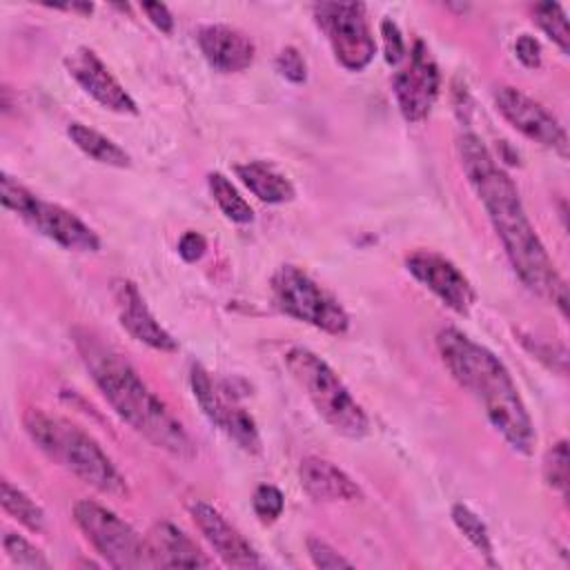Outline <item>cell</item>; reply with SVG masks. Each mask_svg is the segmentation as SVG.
Segmentation results:
<instances>
[{
    "label": "cell",
    "mask_w": 570,
    "mask_h": 570,
    "mask_svg": "<svg viewBox=\"0 0 570 570\" xmlns=\"http://www.w3.org/2000/svg\"><path fill=\"white\" fill-rule=\"evenodd\" d=\"M456 147L468 183L485 207L514 274L532 294L552 303L566 316L568 285L530 223L514 180L476 134L465 131Z\"/></svg>",
    "instance_id": "1"
},
{
    "label": "cell",
    "mask_w": 570,
    "mask_h": 570,
    "mask_svg": "<svg viewBox=\"0 0 570 570\" xmlns=\"http://www.w3.org/2000/svg\"><path fill=\"white\" fill-rule=\"evenodd\" d=\"M71 336L89 376L134 432L176 459L189 461L196 456V445L183 423L114 345L89 327H76Z\"/></svg>",
    "instance_id": "2"
},
{
    "label": "cell",
    "mask_w": 570,
    "mask_h": 570,
    "mask_svg": "<svg viewBox=\"0 0 570 570\" xmlns=\"http://www.w3.org/2000/svg\"><path fill=\"white\" fill-rule=\"evenodd\" d=\"M436 347L452 379L481 405L503 441L519 454H532L537 432L503 361L456 327L439 330Z\"/></svg>",
    "instance_id": "3"
},
{
    "label": "cell",
    "mask_w": 570,
    "mask_h": 570,
    "mask_svg": "<svg viewBox=\"0 0 570 570\" xmlns=\"http://www.w3.org/2000/svg\"><path fill=\"white\" fill-rule=\"evenodd\" d=\"M22 425L38 450H42L53 463L69 470L82 483L109 497L127 494L125 476L118 472L100 443L80 425L40 407H29L22 414Z\"/></svg>",
    "instance_id": "4"
},
{
    "label": "cell",
    "mask_w": 570,
    "mask_h": 570,
    "mask_svg": "<svg viewBox=\"0 0 570 570\" xmlns=\"http://www.w3.org/2000/svg\"><path fill=\"white\" fill-rule=\"evenodd\" d=\"M287 372L305 392L321 419L347 439H361L370 432V419L350 394L341 376L307 347L294 345L283 356Z\"/></svg>",
    "instance_id": "5"
},
{
    "label": "cell",
    "mask_w": 570,
    "mask_h": 570,
    "mask_svg": "<svg viewBox=\"0 0 570 570\" xmlns=\"http://www.w3.org/2000/svg\"><path fill=\"white\" fill-rule=\"evenodd\" d=\"M0 200L29 227H33L38 234L53 240L67 252L100 249L98 234L85 220H80L73 212L65 209L62 205L36 196L9 174L0 176Z\"/></svg>",
    "instance_id": "6"
},
{
    "label": "cell",
    "mask_w": 570,
    "mask_h": 570,
    "mask_svg": "<svg viewBox=\"0 0 570 570\" xmlns=\"http://www.w3.org/2000/svg\"><path fill=\"white\" fill-rule=\"evenodd\" d=\"M269 289L274 305L283 314L334 336L350 330V314L345 307L305 269L296 265H281L272 274Z\"/></svg>",
    "instance_id": "7"
},
{
    "label": "cell",
    "mask_w": 570,
    "mask_h": 570,
    "mask_svg": "<svg viewBox=\"0 0 570 570\" xmlns=\"http://www.w3.org/2000/svg\"><path fill=\"white\" fill-rule=\"evenodd\" d=\"M73 521L111 568H147L145 537H140L109 508L100 505L98 501L82 499L73 505Z\"/></svg>",
    "instance_id": "8"
},
{
    "label": "cell",
    "mask_w": 570,
    "mask_h": 570,
    "mask_svg": "<svg viewBox=\"0 0 570 570\" xmlns=\"http://www.w3.org/2000/svg\"><path fill=\"white\" fill-rule=\"evenodd\" d=\"M314 20L327 36V42L341 67L347 71H361L372 62L376 42L367 22L365 4L318 2L314 4Z\"/></svg>",
    "instance_id": "9"
},
{
    "label": "cell",
    "mask_w": 570,
    "mask_h": 570,
    "mask_svg": "<svg viewBox=\"0 0 570 570\" xmlns=\"http://www.w3.org/2000/svg\"><path fill=\"white\" fill-rule=\"evenodd\" d=\"M189 385L194 392L196 403L200 405L203 414L212 425H216L223 434H227L240 450L249 454L261 452V434L256 428V421L247 410H243L236 399L225 390L218 387L212 379V374L194 363L189 372Z\"/></svg>",
    "instance_id": "10"
},
{
    "label": "cell",
    "mask_w": 570,
    "mask_h": 570,
    "mask_svg": "<svg viewBox=\"0 0 570 570\" xmlns=\"http://www.w3.org/2000/svg\"><path fill=\"white\" fill-rule=\"evenodd\" d=\"M439 87L441 73L434 56L423 40H414L407 65L396 71L392 82V91L405 122L419 125L430 116L439 98Z\"/></svg>",
    "instance_id": "11"
},
{
    "label": "cell",
    "mask_w": 570,
    "mask_h": 570,
    "mask_svg": "<svg viewBox=\"0 0 570 570\" xmlns=\"http://www.w3.org/2000/svg\"><path fill=\"white\" fill-rule=\"evenodd\" d=\"M497 111L528 140L552 149L561 158L568 156V134L563 125L534 98L517 87L499 85L492 94Z\"/></svg>",
    "instance_id": "12"
},
{
    "label": "cell",
    "mask_w": 570,
    "mask_h": 570,
    "mask_svg": "<svg viewBox=\"0 0 570 570\" xmlns=\"http://www.w3.org/2000/svg\"><path fill=\"white\" fill-rule=\"evenodd\" d=\"M405 269L430 289L445 307L465 316L476 301L468 276L443 254L432 249H416L405 258Z\"/></svg>",
    "instance_id": "13"
},
{
    "label": "cell",
    "mask_w": 570,
    "mask_h": 570,
    "mask_svg": "<svg viewBox=\"0 0 570 570\" xmlns=\"http://www.w3.org/2000/svg\"><path fill=\"white\" fill-rule=\"evenodd\" d=\"M69 76L89 94L100 107L114 114H138L136 100L127 94V89L118 82V78L109 71V67L98 58V53L89 47H78L65 58Z\"/></svg>",
    "instance_id": "14"
},
{
    "label": "cell",
    "mask_w": 570,
    "mask_h": 570,
    "mask_svg": "<svg viewBox=\"0 0 570 570\" xmlns=\"http://www.w3.org/2000/svg\"><path fill=\"white\" fill-rule=\"evenodd\" d=\"M189 514L196 528L200 530V534L205 537V541L212 546V550L218 554V559L225 566H232V568L263 566V559L258 557L254 546L212 503L196 499L189 503Z\"/></svg>",
    "instance_id": "15"
},
{
    "label": "cell",
    "mask_w": 570,
    "mask_h": 570,
    "mask_svg": "<svg viewBox=\"0 0 570 570\" xmlns=\"http://www.w3.org/2000/svg\"><path fill=\"white\" fill-rule=\"evenodd\" d=\"M111 294L118 309V321L127 330L131 338L145 343L158 352H176V338L156 321L151 309L147 307L140 289L129 278H116L111 285Z\"/></svg>",
    "instance_id": "16"
},
{
    "label": "cell",
    "mask_w": 570,
    "mask_h": 570,
    "mask_svg": "<svg viewBox=\"0 0 570 570\" xmlns=\"http://www.w3.org/2000/svg\"><path fill=\"white\" fill-rule=\"evenodd\" d=\"M200 53L220 73L245 71L256 56L252 38L229 24H205L196 33Z\"/></svg>",
    "instance_id": "17"
},
{
    "label": "cell",
    "mask_w": 570,
    "mask_h": 570,
    "mask_svg": "<svg viewBox=\"0 0 570 570\" xmlns=\"http://www.w3.org/2000/svg\"><path fill=\"white\" fill-rule=\"evenodd\" d=\"M147 568H209L212 559L180 528L169 521L154 523L145 537Z\"/></svg>",
    "instance_id": "18"
},
{
    "label": "cell",
    "mask_w": 570,
    "mask_h": 570,
    "mask_svg": "<svg viewBox=\"0 0 570 570\" xmlns=\"http://www.w3.org/2000/svg\"><path fill=\"white\" fill-rule=\"evenodd\" d=\"M301 488L323 503H354L363 499L358 483L336 463L321 456H305L298 463Z\"/></svg>",
    "instance_id": "19"
},
{
    "label": "cell",
    "mask_w": 570,
    "mask_h": 570,
    "mask_svg": "<svg viewBox=\"0 0 570 570\" xmlns=\"http://www.w3.org/2000/svg\"><path fill=\"white\" fill-rule=\"evenodd\" d=\"M236 178L263 203L283 205L296 196L292 180L267 160H247L234 165Z\"/></svg>",
    "instance_id": "20"
},
{
    "label": "cell",
    "mask_w": 570,
    "mask_h": 570,
    "mask_svg": "<svg viewBox=\"0 0 570 570\" xmlns=\"http://www.w3.org/2000/svg\"><path fill=\"white\" fill-rule=\"evenodd\" d=\"M67 136L85 156H89L91 160H96L100 165L118 167V169H125L131 165V156L118 142H114L105 134L96 131L94 127H87L82 122H69Z\"/></svg>",
    "instance_id": "21"
},
{
    "label": "cell",
    "mask_w": 570,
    "mask_h": 570,
    "mask_svg": "<svg viewBox=\"0 0 570 570\" xmlns=\"http://www.w3.org/2000/svg\"><path fill=\"white\" fill-rule=\"evenodd\" d=\"M0 503H2V510L11 519L22 523L27 530L31 532L45 530V523H47L45 510L22 488L11 483L9 479H2L0 483Z\"/></svg>",
    "instance_id": "22"
},
{
    "label": "cell",
    "mask_w": 570,
    "mask_h": 570,
    "mask_svg": "<svg viewBox=\"0 0 570 570\" xmlns=\"http://www.w3.org/2000/svg\"><path fill=\"white\" fill-rule=\"evenodd\" d=\"M207 185H209L212 198L216 200L218 209L223 212V216L227 220L238 223V225H247L254 220V209L238 194V189L229 183V178H225L220 171H212V174H207Z\"/></svg>",
    "instance_id": "23"
},
{
    "label": "cell",
    "mask_w": 570,
    "mask_h": 570,
    "mask_svg": "<svg viewBox=\"0 0 570 570\" xmlns=\"http://www.w3.org/2000/svg\"><path fill=\"white\" fill-rule=\"evenodd\" d=\"M450 517H452L454 525L459 528V532L485 557V561L490 566H497L492 539H490V532H488V525L483 523V519L465 503H454L450 510Z\"/></svg>",
    "instance_id": "24"
},
{
    "label": "cell",
    "mask_w": 570,
    "mask_h": 570,
    "mask_svg": "<svg viewBox=\"0 0 570 570\" xmlns=\"http://www.w3.org/2000/svg\"><path fill=\"white\" fill-rule=\"evenodd\" d=\"M534 20L539 29L563 51H570V29H568V18L561 4L557 2H539L534 4Z\"/></svg>",
    "instance_id": "25"
},
{
    "label": "cell",
    "mask_w": 570,
    "mask_h": 570,
    "mask_svg": "<svg viewBox=\"0 0 570 570\" xmlns=\"http://www.w3.org/2000/svg\"><path fill=\"white\" fill-rule=\"evenodd\" d=\"M2 550L9 557V561L16 563L18 568H27V570H47V568H51V563L42 554V550L36 548L24 537L16 534V532H7L2 537Z\"/></svg>",
    "instance_id": "26"
},
{
    "label": "cell",
    "mask_w": 570,
    "mask_h": 570,
    "mask_svg": "<svg viewBox=\"0 0 570 570\" xmlns=\"http://www.w3.org/2000/svg\"><path fill=\"white\" fill-rule=\"evenodd\" d=\"M568 441H557L543 456V479L548 488L568 497Z\"/></svg>",
    "instance_id": "27"
},
{
    "label": "cell",
    "mask_w": 570,
    "mask_h": 570,
    "mask_svg": "<svg viewBox=\"0 0 570 570\" xmlns=\"http://www.w3.org/2000/svg\"><path fill=\"white\" fill-rule=\"evenodd\" d=\"M252 508L261 523H274L285 508L283 492L272 483H261L252 494Z\"/></svg>",
    "instance_id": "28"
},
{
    "label": "cell",
    "mask_w": 570,
    "mask_h": 570,
    "mask_svg": "<svg viewBox=\"0 0 570 570\" xmlns=\"http://www.w3.org/2000/svg\"><path fill=\"white\" fill-rule=\"evenodd\" d=\"M307 554L316 568L323 570H338V568H352V561L345 559L341 552H336L325 539L321 537H307L305 541Z\"/></svg>",
    "instance_id": "29"
},
{
    "label": "cell",
    "mask_w": 570,
    "mask_h": 570,
    "mask_svg": "<svg viewBox=\"0 0 570 570\" xmlns=\"http://www.w3.org/2000/svg\"><path fill=\"white\" fill-rule=\"evenodd\" d=\"M276 71L294 85H303L307 80V62L296 47L281 49V53L276 56Z\"/></svg>",
    "instance_id": "30"
},
{
    "label": "cell",
    "mask_w": 570,
    "mask_h": 570,
    "mask_svg": "<svg viewBox=\"0 0 570 570\" xmlns=\"http://www.w3.org/2000/svg\"><path fill=\"white\" fill-rule=\"evenodd\" d=\"M381 38L387 65H399L405 58V40L401 36L399 24L392 18L381 20Z\"/></svg>",
    "instance_id": "31"
},
{
    "label": "cell",
    "mask_w": 570,
    "mask_h": 570,
    "mask_svg": "<svg viewBox=\"0 0 570 570\" xmlns=\"http://www.w3.org/2000/svg\"><path fill=\"white\" fill-rule=\"evenodd\" d=\"M514 53L519 58V62L528 69H537L541 67V45L534 36L530 33H521L517 40H514Z\"/></svg>",
    "instance_id": "32"
},
{
    "label": "cell",
    "mask_w": 570,
    "mask_h": 570,
    "mask_svg": "<svg viewBox=\"0 0 570 570\" xmlns=\"http://www.w3.org/2000/svg\"><path fill=\"white\" fill-rule=\"evenodd\" d=\"M207 252V240L198 232H185L178 240V254L185 263H196Z\"/></svg>",
    "instance_id": "33"
},
{
    "label": "cell",
    "mask_w": 570,
    "mask_h": 570,
    "mask_svg": "<svg viewBox=\"0 0 570 570\" xmlns=\"http://www.w3.org/2000/svg\"><path fill=\"white\" fill-rule=\"evenodd\" d=\"M140 9L145 11V16L149 18V22L163 31V33H171L174 31V16L171 11L167 9V4L163 2H142Z\"/></svg>",
    "instance_id": "34"
}]
</instances>
